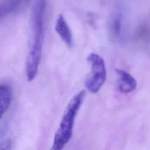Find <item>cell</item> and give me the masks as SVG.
I'll list each match as a JSON object with an SVG mask.
<instances>
[{
    "mask_svg": "<svg viewBox=\"0 0 150 150\" xmlns=\"http://www.w3.org/2000/svg\"><path fill=\"white\" fill-rule=\"evenodd\" d=\"M85 96V90H81L69 101L61 120L59 127L55 133L53 146L50 150H62L69 141L73 134L76 116L84 100Z\"/></svg>",
    "mask_w": 150,
    "mask_h": 150,
    "instance_id": "7a4b0ae2",
    "label": "cell"
},
{
    "mask_svg": "<svg viewBox=\"0 0 150 150\" xmlns=\"http://www.w3.org/2000/svg\"><path fill=\"white\" fill-rule=\"evenodd\" d=\"M12 100V90L7 84L0 85V112L1 117L8 109Z\"/></svg>",
    "mask_w": 150,
    "mask_h": 150,
    "instance_id": "ba28073f",
    "label": "cell"
},
{
    "mask_svg": "<svg viewBox=\"0 0 150 150\" xmlns=\"http://www.w3.org/2000/svg\"><path fill=\"white\" fill-rule=\"evenodd\" d=\"M137 36L141 40L149 41L150 40V25L147 23L141 25L137 30Z\"/></svg>",
    "mask_w": 150,
    "mask_h": 150,
    "instance_id": "9c48e42d",
    "label": "cell"
},
{
    "mask_svg": "<svg viewBox=\"0 0 150 150\" xmlns=\"http://www.w3.org/2000/svg\"><path fill=\"white\" fill-rule=\"evenodd\" d=\"M118 75V88L122 93H128L134 91L137 87V81L129 73L121 69H116Z\"/></svg>",
    "mask_w": 150,
    "mask_h": 150,
    "instance_id": "8992f818",
    "label": "cell"
},
{
    "mask_svg": "<svg viewBox=\"0 0 150 150\" xmlns=\"http://www.w3.org/2000/svg\"><path fill=\"white\" fill-rule=\"evenodd\" d=\"M123 14L119 9L115 10L111 16L108 23L109 35L113 40H119L123 35Z\"/></svg>",
    "mask_w": 150,
    "mask_h": 150,
    "instance_id": "277c9868",
    "label": "cell"
},
{
    "mask_svg": "<svg viewBox=\"0 0 150 150\" xmlns=\"http://www.w3.org/2000/svg\"><path fill=\"white\" fill-rule=\"evenodd\" d=\"M46 0H36L32 11V40L25 63L27 80L31 81L36 77L40 65L43 42L45 36Z\"/></svg>",
    "mask_w": 150,
    "mask_h": 150,
    "instance_id": "6da1fadb",
    "label": "cell"
},
{
    "mask_svg": "<svg viewBox=\"0 0 150 150\" xmlns=\"http://www.w3.org/2000/svg\"><path fill=\"white\" fill-rule=\"evenodd\" d=\"M91 66V72L86 78L85 84L92 93H97L103 86L107 77L105 64L104 59L98 54L90 53L87 57Z\"/></svg>",
    "mask_w": 150,
    "mask_h": 150,
    "instance_id": "3957f363",
    "label": "cell"
},
{
    "mask_svg": "<svg viewBox=\"0 0 150 150\" xmlns=\"http://www.w3.org/2000/svg\"><path fill=\"white\" fill-rule=\"evenodd\" d=\"M12 143L10 139H6L3 142H1L0 150H11Z\"/></svg>",
    "mask_w": 150,
    "mask_h": 150,
    "instance_id": "30bf717a",
    "label": "cell"
},
{
    "mask_svg": "<svg viewBox=\"0 0 150 150\" xmlns=\"http://www.w3.org/2000/svg\"><path fill=\"white\" fill-rule=\"evenodd\" d=\"M54 29L64 43L69 47H71L73 45V35L70 28L66 21L63 15H59L55 22Z\"/></svg>",
    "mask_w": 150,
    "mask_h": 150,
    "instance_id": "52a82bcc",
    "label": "cell"
},
{
    "mask_svg": "<svg viewBox=\"0 0 150 150\" xmlns=\"http://www.w3.org/2000/svg\"><path fill=\"white\" fill-rule=\"evenodd\" d=\"M30 0H4L0 5V17L3 18L18 13L25 8Z\"/></svg>",
    "mask_w": 150,
    "mask_h": 150,
    "instance_id": "5b68a950",
    "label": "cell"
}]
</instances>
